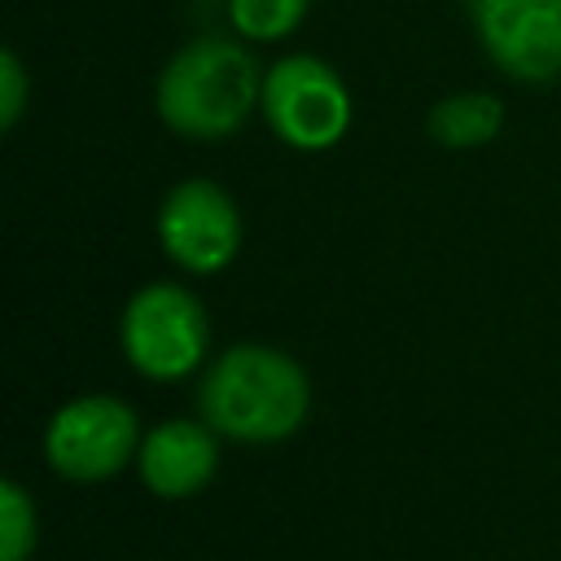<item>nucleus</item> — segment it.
I'll return each instance as SVG.
<instances>
[{
    "label": "nucleus",
    "mask_w": 561,
    "mask_h": 561,
    "mask_svg": "<svg viewBox=\"0 0 561 561\" xmlns=\"http://www.w3.org/2000/svg\"><path fill=\"white\" fill-rule=\"evenodd\" d=\"M202 421L232 443H280L302 430L311 412V381L302 364L263 342L219 351L197 381Z\"/></svg>",
    "instance_id": "1"
},
{
    "label": "nucleus",
    "mask_w": 561,
    "mask_h": 561,
    "mask_svg": "<svg viewBox=\"0 0 561 561\" xmlns=\"http://www.w3.org/2000/svg\"><path fill=\"white\" fill-rule=\"evenodd\" d=\"M263 101V70L241 39L197 35L158 70V118L184 140H228Z\"/></svg>",
    "instance_id": "2"
},
{
    "label": "nucleus",
    "mask_w": 561,
    "mask_h": 561,
    "mask_svg": "<svg viewBox=\"0 0 561 561\" xmlns=\"http://www.w3.org/2000/svg\"><path fill=\"white\" fill-rule=\"evenodd\" d=\"M123 359L149 381H180L206 364L210 316L202 298L175 280L140 285L118 316Z\"/></svg>",
    "instance_id": "3"
},
{
    "label": "nucleus",
    "mask_w": 561,
    "mask_h": 561,
    "mask_svg": "<svg viewBox=\"0 0 561 561\" xmlns=\"http://www.w3.org/2000/svg\"><path fill=\"white\" fill-rule=\"evenodd\" d=\"M259 110H263L272 136L298 153L333 149L351 131V118H355L346 79L311 53H289L263 70Z\"/></svg>",
    "instance_id": "4"
},
{
    "label": "nucleus",
    "mask_w": 561,
    "mask_h": 561,
    "mask_svg": "<svg viewBox=\"0 0 561 561\" xmlns=\"http://www.w3.org/2000/svg\"><path fill=\"white\" fill-rule=\"evenodd\" d=\"M140 421L114 394H79L44 425V460L66 482H105L140 456Z\"/></svg>",
    "instance_id": "5"
},
{
    "label": "nucleus",
    "mask_w": 561,
    "mask_h": 561,
    "mask_svg": "<svg viewBox=\"0 0 561 561\" xmlns=\"http://www.w3.org/2000/svg\"><path fill=\"white\" fill-rule=\"evenodd\" d=\"M158 245L188 276H215L241 254V210L215 180H180L158 206Z\"/></svg>",
    "instance_id": "6"
},
{
    "label": "nucleus",
    "mask_w": 561,
    "mask_h": 561,
    "mask_svg": "<svg viewBox=\"0 0 561 561\" xmlns=\"http://www.w3.org/2000/svg\"><path fill=\"white\" fill-rule=\"evenodd\" d=\"M469 26L500 75L517 83L561 79V0H469Z\"/></svg>",
    "instance_id": "7"
},
{
    "label": "nucleus",
    "mask_w": 561,
    "mask_h": 561,
    "mask_svg": "<svg viewBox=\"0 0 561 561\" xmlns=\"http://www.w3.org/2000/svg\"><path fill=\"white\" fill-rule=\"evenodd\" d=\"M136 469H140V482L162 500L197 495L219 469V434L202 416L197 421H184V416L158 421L140 438Z\"/></svg>",
    "instance_id": "8"
},
{
    "label": "nucleus",
    "mask_w": 561,
    "mask_h": 561,
    "mask_svg": "<svg viewBox=\"0 0 561 561\" xmlns=\"http://www.w3.org/2000/svg\"><path fill=\"white\" fill-rule=\"evenodd\" d=\"M500 127H504V101L478 88L447 92L425 114V131L443 149H482L500 136Z\"/></svg>",
    "instance_id": "9"
},
{
    "label": "nucleus",
    "mask_w": 561,
    "mask_h": 561,
    "mask_svg": "<svg viewBox=\"0 0 561 561\" xmlns=\"http://www.w3.org/2000/svg\"><path fill=\"white\" fill-rule=\"evenodd\" d=\"M307 4L311 0H228V22L254 44H276L302 26Z\"/></svg>",
    "instance_id": "10"
},
{
    "label": "nucleus",
    "mask_w": 561,
    "mask_h": 561,
    "mask_svg": "<svg viewBox=\"0 0 561 561\" xmlns=\"http://www.w3.org/2000/svg\"><path fill=\"white\" fill-rule=\"evenodd\" d=\"M35 500L26 495L22 482L4 478L0 482V561H26L35 552Z\"/></svg>",
    "instance_id": "11"
},
{
    "label": "nucleus",
    "mask_w": 561,
    "mask_h": 561,
    "mask_svg": "<svg viewBox=\"0 0 561 561\" xmlns=\"http://www.w3.org/2000/svg\"><path fill=\"white\" fill-rule=\"evenodd\" d=\"M26 92H31V79L22 70V57L13 48L0 53V127L13 131L22 110H26Z\"/></svg>",
    "instance_id": "12"
}]
</instances>
